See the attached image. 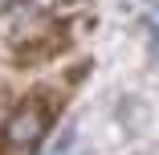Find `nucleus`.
<instances>
[{"label":"nucleus","instance_id":"f257e3e1","mask_svg":"<svg viewBox=\"0 0 159 155\" xmlns=\"http://www.w3.org/2000/svg\"><path fill=\"white\" fill-rule=\"evenodd\" d=\"M45 127H49V110L41 98H29L20 102L4 127H0V155H33L45 139Z\"/></svg>","mask_w":159,"mask_h":155},{"label":"nucleus","instance_id":"f03ea898","mask_svg":"<svg viewBox=\"0 0 159 155\" xmlns=\"http://www.w3.org/2000/svg\"><path fill=\"white\" fill-rule=\"evenodd\" d=\"M151 53L159 57V25H151Z\"/></svg>","mask_w":159,"mask_h":155},{"label":"nucleus","instance_id":"7ed1b4c3","mask_svg":"<svg viewBox=\"0 0 159 155\" xmlns=\"http://www.w3.org/2000/svg\"><path fill=\"white\" fill-rule=\"evenodd\" d=\"M8 4H16V0H0V8H8Z\"/></svg>","mask_w":159,"mask_h":155}]
</instances>
